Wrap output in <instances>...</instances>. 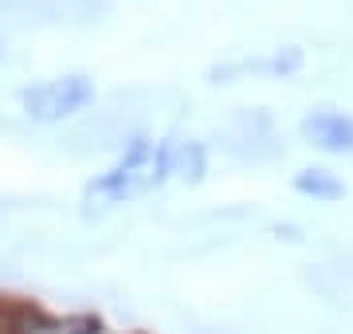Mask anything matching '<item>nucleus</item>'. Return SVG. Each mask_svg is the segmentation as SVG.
Returning a JSON list of instances; mask_svg holds the SVG:
<instances>
[{
    "label": "nucleus",
    "instance_id": "f257e3e1",
    "mask_svg": "<svg viewBox=\"0 0 353 334\" xmlns=\"http://www.w3.org/2000/svg\"><path fill=\"white\" fill-rule=\"evenodd\" d=\"M165 177H169V141L134 138L122 150V157L87 185L83 205H87V213H106V208L126 205L145 189L161 185Z\"/></svg>",
    "mask_w": 353,
    "mask_h": 334
},
{
    "label": "nucleus",
    "instance_id": "f03ea898",
    "mask_svg": "<svg viewBox=\"0 0 353 334\" xmlns=\"http://www.w3.org/2000/svg\"><path fill=\"white\" fill-rule=\"evenodd\" d=\"M90 99H94V83L87 75H59V79H48V83H36V87H28L20 95L24 115L32 122H43V126L79 115Z\"/></svg>",
    "mask_w": 353,
    "mask_h": 334
},
{
    "label": "nucleus",
    "instance_id": "7ed1b4c3",
    "mask_svg": "<svg viewBox=\"0 0 353 334\" xmlns=\"http://www.w3.org/2000/svg\"><path fill=\"white\" fill-rule=\"evenodd\" d=\"M303 138L326 154H353V118L338 110H314L303 118Z\"/></svg>",
    "mask_w": 353,
    "mask_h": 334
},
{
    "label": "nucleus",
    "instance_id": "20e7f679",
    "mask_svg": "<svg viewBox=\"0 0 353 334\" xmlns=\"http://www.w3.org/2000/svg\"><path fill=\"white\" fill-rule=\"evenodd\" d=\"M12 334H99V319H90V315H67V319H55V315H43L39 307L16 303Z\"/></svg>",
    "mask_w": 353,
    "mask_h": 334
},
{
    "label": "nucleus",
    "instance_id": "39448f33",
    "mask_svg": "<svg viewBox=\"0 0 353 334\" xmlns=\"http://www.w3.org/2000/svg\"><path fill=\"white\" fill-rule=\"evenodd\" d=\"M303 67V52L299 48H287V52H275L271 59H255V63H236V67H224V71H216V75H232V71H252V75H290V71H299Z\"/></svg>",
    "mask_w": 353,
    "mask_h": 334
},
{
    "label": "nucleus",
    "instance_id": "423d86ee",
    "mask_svg": "<svg viewBox=\"0 0 353 334\" xmlns=\"http://www.w3.org/2000/svg\"><path fill=\"white\" fill-rule=\"evenodd\" d=\"M169 173H176L181 181H201L204 177V146L201 141L169 146Z\"/></svg>",
    "mask_w": 353,
    "mask_h": 334
},
{
    "label": "nucleus",
    "instance_id": "0eeeda50",
    "mask_svg": "<svg viewBox=\"0 0 353 334\" xmlns=\"http://www.w3.org/2000/svg\"><path fill=\"white\" fill-rule=\"evenodd\" d=\"M294 189L303 197H314V201H338L345 193V185H341L330 169H303L299 177H294Z\"/></svg>",
    "mask_w": 353,
    "mask_h": 334
},
{
    "label": "nucleus",
    "instance_id": "6e6552de",
    "mask_svg": "<svg viewBox=\"0 0 353 334\" xmlns=\"http://www.w3.org/2000/svg\"><path fill=\"white\" fill-rule=\"evenodd\" d=\"M12 315H16V303L0 299V334H12Z\"/></svg>",
    "mask_w": 353,
    "mask_h": 334
}]
</instances>
